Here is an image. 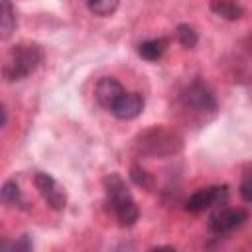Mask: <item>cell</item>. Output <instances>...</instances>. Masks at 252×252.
<instances>
[{
	"label": "cell",
	"mask_w": 252,
	"mask_h": 252,
	"mask_svg": "<svg viewBox=\"0 0 252 252\" xmlns=\"http://www.w3.org/2000/svg\"><path fill=\"white\" fill-rule=\"evenodd\" d=\"M104 191H106V201L118 220L120 226H132L136 224V220L140 219V209L130 193V189L126 187V181L122 179V175L118 173H108L102 179Z\"/></svg>",
	"instance_id": "cell-1"
},
{
	"label": "cell",
	"mask_w": 252,
	"mask_h": 252,
	"mask_svg": "<svg viewBox=\"0 0 252 252\" xmlns=\"http://www.w3.org/2000/svg\"><path fill=\"white\" fill-rule=\"evenodd\" d=\"M43 51L37 43H18L14 45L4 63V77L6 81H22L30 77L41 63Z\"/></svg>",
	"instance_id": "cell-2"
},
{
	"label": "cell",
	"mask_w": 252,
	"mask_h": 252,
	"mask_svg": "<svg viewBox=\"0 0 252 252\" xmlns=\"http://www.w3.org/2000/svg\"><path fill=\"white\" fill-rule=\"evenodd\" d=\"M140 152L152 158H165L171 154H177L181 150V138L165 128H152L144 132L138 140Z\"/></svg>",
	"instance_id": "cell-3"
},
{
	"label": "cell",
	"mask_w": 252,
	"mask_h": 252,
	"mask_svg": "<svg viewBox=\"0 0 252 252\" xmlns=\"http://www.w3.org/2000/svg\"><path fill=\"white\" fill-rule=\"evenodd\" d=\"M246 211L244 209H228V207H219L215 209V213L209 217V222H207V228H209V234L211 236H226L230 234L234 228H238L244 220H246Z\"/></svg>",
	"instance_id": "cell-4"
},
{
	"label": "cell",
	"mask_w": 252,
	"mask_h": 252,
	"mask_svg": "<svg viewBox=\"0 0 252 252\" xmlns=\"http://www.w3.org/2000/svg\"><path fill=\"white\" fill-rule=\"evenodd\" d=\"M181 104L193 112H199V114H207V112L217 110V98H215L213 91L201 81H193L181 93Z\"/></svg>",
	"instance_id": "cell-5"
},
{
	"label": "cell",
	"mask_w": 252,
	"mask_h": 252,
	"mask_svg": "<svg viewBox=\"0 0 252 252\" xmlns=\"http://www.w3.org/2000/svg\"><path fill=\"white\" fill-rule=\"evenodd\" d=\"M33 185H35V189L39 191V195L43 197V201L47 203L49 209H53V211H63L65 209L67 193L49 173L35 171L33 173Z\"/></svg>",
	"instance_id": "cell-6"
},
{
	"label": "cell",
	"mask_w": 252,
	"mask_h": 252,
	"mask_svg": "<svg viewBox=\"0 0 252 252\" xmlns=\"http://www.w3.org/2000/svg\"><path fill=\"white\" fill-rule=\"evenodd\" d=\"M226 195H228V187H226V185L203 187V189L195 191V193L187 199L185 209H187L189 213H201V211H205V209H211V207H217V205H224Z\"/></svg>",
	"instance_id": "cell-7"
},
{
	"label": "cell",
	"mask_w": 252,
	"mask_h": 252,
	"mask_svg": "<svg viewBox=\"0 0 252 252\" xmlns=\"http://www.w3.org/2000/svg\"><path fill=\"white\" fill-rule=\"evenodd\" d=\"M124 93H126L124 87L114 77H102V79H98V83L94 87V98H96L98 106H102L104 110H112V106Z\"/></svg>",
	"instance_id": "cell-8"
},
{
	"label": "cell",
	"mask_w": 252,
	"mask_h": 252,
	"mask_svg": "<svg viewBox=\"0 0 252 252\" xmlns=\"http://www.w3.org/2000/svg\"><path fill=\"white\" fill-rule=\"evenodd\" d=\"M144 110V96L140 93H124L112 106V114L120 120H134Z\"/></svg>",
	"instance_id": "cell-9"
},
{
	"label": "cell",
	"mask_w": 252,
	"mask_h": 252,
	"mask_svg": "<svg viewBox=\"0 0 252 252\" xmlns=\"http://www.w3.org/2000/svg\"><path fill=\"white\" fill-rule=\"evenodd\" d=\"M167 45H169V41H167L165 37L146 39V41H142V43L138 45V55H140L142 59H146V61H158V59L165 53Z\"/></svg>",
	"instance_id": "cell-10"
},
{
	"label": "cell",
	"mask_w": 252,
	"mask_h": 252,
	"mask_svg": "<svg viewBox=\"0 0 252 252\" xmlns=\"http://www.w3.org/2000/svg\"><path fill=\"white\" fill-rule=\"evenodd\" d=\"M211 10L217 16H220L224 20H230V22L232 20H238L244 14V10L236 2H232V0H213L211 2Z\"/></svg>",
	"instance_id": "cell-11"
},
{
	"label": "cell",
	"mask_w": 252,
	"mask_h": 252,
	"mask_svg": "<svg viewBox=\"0 0 252 252\" xmlns=\"http://www.w3.org/2000/svg\"><path fill=\"white\" fill-rule=\"evenodd\" d=\"M0 24H2V39H8L16 30V12L10 0H0Z\"/></svg>",
	"instance_id": "cell-12"
},
{
	"label": "cell",
	"mask_w": 252,
	"mask_h": 252,
	"mask_svg": "<svg viewBox=\"0 0 252 252\" xmlns=\"http://www.w3.org/2000/svg\"><path fill=\"white\" fill-rule=\"evenodd\" d=\"M2 201L6 205H12V207H18V209H26V199L18 187V183L14 179H8L4 181L2 185Z\"/></svg>",
	"instance_id": "cell-13"
},
{
	"label": "cell",
	"mask_w": 252,
	"mask_h": 252,
	"mask_svg": "<svg viewBox=\"0 0 252 252\" xmlns=\"http://www.w3.org/2000/svg\"><path fill=\"white\" fill-rule=\"evenodd\" d=\"M118 4H120V0H87L91 14L98 16V18H106V16L114 14Z\"/></svg>",
	"instance_id": "cell-14"
},
{
	"label": "cell",
	"mask_w": 252,
	"mask_h": 252,
	"mask_svg": "<svg viewBox=\"0 0 252 252\" xmlns=\"http://www.w3.org/2000/svg\"><path fill=\"white\" fill-rule=\"evenodd\" d=\"M175 35H177V41L187 49H193L199 41V35L195 32V28H191L189 24H179L175 28Z\"/></svg>",
	"instance_id": "cell-15"
},
{
	"label": "cell",
	"mask_w": 252,
	"mask_h": 252,
	"mask_svg": "<svg viewBox=\"0 0 252 252\" xmlns=\"http://www.w3.org/2000/svg\"><path fill=\"white\" fill-rule=\"evenodd\" d=\"M130 179L138 185V187H142V189H154V185H156V181H154V175L152 173H148L144 167H140V165H132L130 167Z\"/></svg>",
	"instance_id": "cell-16"
},
{
	"label": "cell",
	"mask_w": 252,
	"mask_h": 252,
	"mask_svg": "<svg viewBox=\"0 0 252 252\" xmlns=\"http://www.w3.org/2000/svg\"><path fill=\"white\" fill-rule=\"evenodd\" d=\"M0 248H2L4 252H8V250H12V252H30V250L33 248V244H32V238H30L28 234H24V236H20V240H16V242H4Z\"/></svg>",
	"instance_id": "cell-17"
},
{
	"label": "cell",
	"mask_w": 252,
	"mask_h": 252,
	"mask_svg": "<svg viewBox=\"0 0 252 252\" xmlns=\"http://www.w3.org/2000/svg\"><path fill=\"white\" fill-rule=\"evenodd\" d=\"M240 197L246 201V203H252V175H244L242 183H240Z\"/></svg>",
	"instance_id": "cell-18"
},
{
	"label": "cell",
	"mask_w": 252,
	"mask_h": 252,
	"mask_svg": "<svg viewBox=\"0 0 252 252\" xmlns=\"http://www.w3.org/2000/svg\"><path fill=\"white\" fill-rule=\"evenodd\" d=\"M6 122H8V110L6 106H2V126H6Z\"/></svg>",
	"instance_id": "cell-19"
}]
</instances>
